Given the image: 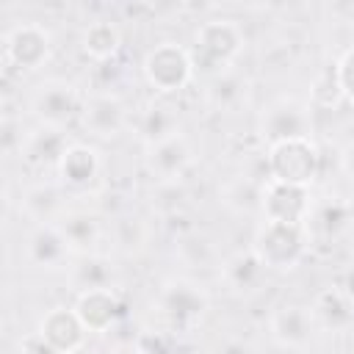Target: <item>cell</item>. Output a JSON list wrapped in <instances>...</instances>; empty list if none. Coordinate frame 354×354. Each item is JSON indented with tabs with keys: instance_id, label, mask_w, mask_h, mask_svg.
Masks as SVG:
<instances>
[{
	"instance_id": "cell-1",
	"label": "cell",
	"mask_w": 354,
	"mask_h": 354,
	"mask_svg": "<svg viewBox=\"0 0 354 354\" xmlns=\"http://www.w3.org/2000/svg\"><path fill=\"white\" fill-rule=\"evenodd\" d=\"M243 50V30L235 19H207L194 33L191 61L213 75L232 69V61Z\"/></svg>"
},
{
	"instance_id": "cell-2",
	"label": "cell",
	"mask_w": 354,
	"mask_h": 354,
	"mask_svg": "<svg viewBox=\"0 0 354 354\" xmlns=\"http://www.w3.org/2000/svg\"><path fill=\"white\" fill-rule=\"evenodd\" d=\"M307 249L304 227L290 221H266L254 235V254L266 268H293Z\"/></svg>"
},
{
	"instance_id": "cell-3",
	"label": "cell",
	"mask_w": 354,
	"mask_h": 354,
	"mask_svg": "<svg viewBox=\"0 0 354 354\" xmlns=\"http://www.w3.org/2000/svg\"><path fill=\"white\" fill-rule=\"evenodd\" d=\"M144 75H147L149 86H155L163 94L180 91L188 86V80L194 75L191 53L185 47H180L177 41H160L158 47H152L144 55Z\"/></svg>"
},
{
	"instance_id": "cell-4",
	"label": "cell",
	"mask_w": 354,
	"mask_h": 354,
	"mask_svg": "<svg viewBox=\"0 0 354 354\" xmlns=\"http://www.w3.org/2000/svg\"><path fill=\"white\" fill-rule=\"evenodd\" d=\"M268 169H271V180L307 188V183H313L315 169H318L315 147L307 138H293V141L271 144Z\"/></svg>"
},
{
	"instance_id": "cell-5",
	"label": "cell",
	"mask_w": 354,
	"mask_h": 354,
	"mask_svg": "<svg viewBox=\"0 0 354 354\" xmlns=\"http://www.w3.org/2000/svg\"><path fill=\"white\" fill-rule=\"evenodd\" d=\"M6 61L19 69H39L50 58V33L36 22L14 25L6 33Z\"/></svg>"
},
{
	"instance_id": "cell-6",
	"label": "cell",
	"mask_w": 354,
	"mask_h": 354,
	"mask_svg": "<svg viewBox=\"0 0 354 354\" xmlns=\"http://www.w3.org/2000/svg\"><path fill=\"white\" fill-rule=\"evenodd\" d=\"M260 130L271 144L307 138V130H310L307 108L296 100H277L266 108V113L260 119Z\"/></svg>"
},
{
	"instance_id": "cell-7",
	"label": "cell",
	"mask_w": 354,
	"mask_h": 354,
	"mask_svg": "<svg viewBox=\"0 0 354 354\" xmlns=\"http://www.w3.org/2000/svg\"><path fill=\"white\" fill-rule=\"evenodd\" d=\"M33 111L44 127H61L77 111V94L66 80H47L33 94Z\"/></svg>"
},
{
	"instance_id": "cell-8",
	"label": "cell",
	"mask_w": 354,
	"mask_h": 354,
	"mask_svg": "<svg viewBox=\"0 0 354 354\" xmlns=\"http://www.w3.org/2000/svg\"><path fill=\"white\" fill-rule=\"evenodd\" d=\"M263 213H266V221H290V224H301V218H304V213H307L304 188L271 180L268 188H263Z\"/></svg>"
},
{
	"instance_id": "cell-9",
	"label": "cell",
	"mask_w": 354,
	"mask_h": 354,
	"mask_svg": "<svg viewBox=\"0 0 354 354\" xmlns=\"http://www.w3.org/2000/svg\"><path fill=\"white\" fill-rule=\"evenodd\" d=\"M69 241L58 224H39L28 235V260L39 268H61L69 260Z\"/></svg>"
},
{
	"instance_id": "cell-10",
	"label": "cell",
	"mask_w": 354,
	"mask_h": 354,
	"mask_svg": "<svg viewBox=\"0 0 354 354\" xmlns=\"http://www.w3.org/2000/svg\"><path fill=\"white\" fill-rule=\"evenodd\" d=\"M39 332L44 335V340L58 351V354H69L75 348H80L83 343V335H86V326L83 321L77 318L75 310H66V307H53L41 324H39Z\"/></svg>"
},
{
	"instance_id": "cell-11",
	"label": "cell",
	"mask_w": 354,
	"mask_h": 354,
	"mask_svg": "<svg viewBox=\"0 0 354 354\" xmlns=\"http://www.w3.org/2000/svg\"><path fill=\"white\" fill-rule=\"evenodd\" d=\"M83 127L100 138H113L124 127V105L113 94H94L83 105Z\"/></svg>"
},
{
	"instance_id": "cell-12",
	"label": "cell",
	"mask_w": 354,
	"mask_h": 354,
	"mask_svg": "<svg viewBox=\"0 0 354 354\" xmlns=\"http://www.w3.org/2000/svg\"><path fill=\"white\" fill-rule=\"evenodd\" d=\"M191 160V149L185 144V138L180 133L158 141V144H149V171L158 177V180H177L185 166Z\"/></svg>"
},
{
	"instance_id": "cell-13",
	"label": "cell",
	"mask_w": 354,
	"mask_h": 354,
	"mask_svg": "<svg viewBox=\"0 0 354 354\" xmlns=\"http://www.w3.org/2000/svg\"><path fill=\"white\" fill-rule=\"evenodd\" d=\"M58 174L64 180V185H69L75 191L88 188L100 174L97 149L88 144H69V149L64 152V158L58 163Z\"/></svg>"
},
{
	"instance_id": "cell-14",
	"label": "cell",
	"mask_w": 354,
	"mask_h": 354,
	"mask_svg": "<svg viewBox=\"0 0 354 354\" xmlns=\"http://www.w3.org/2000/svg\"><path fill=\"white\" fill-rule=\"evenodd\" d=\"M313 310L301 307V304H282L274 318H271V332L274 337L288 346V348H299L310 340L313 335Z\"/></svg>"
},
{
	"instance_id": "cell-15",
	"label": "cell",
	"mask_w": 354,
	"mask_h": 354,
	"mask_svg": "<svg viewBox=\"0 0 354 354\" xmlns=\"http://www.w3.org/2000/svg\"><path fill=\"white\" fill-rule=\"evenodd\" d=\"M313 318L332 332H346L354 324V301L340 288H326L313 301Z\"/></svg>"
},
{
	"instance_id": "cell-16",
	"label": "cell",
	"mask_w": 354,
	"mask_h": 354,
	"mask_svg": "<svg viewBox=\"0 0 354 354\" xmlns=\"http://www.w3.org/2000/svg\"><path fill=\"white\" fill-rule=\"evenodd\" d=\"M205 304H207V299H205V293L194 282L177 279V282H169L160 290V307H163V313L171 315V318H177V321H191V318L202 315Z\"/></svg>"
},
{
	"instance_id": "cell-17",
	"label": "cell",
	"mask_w": 354,
	"mask_h": 354,
	"mask_svg": "<svg viewBox=\"0 0 354 354\" xmlns=\"http://www.w3.org/2000/svg\"><path fill=\"white\" fill-rule=\"evenodd\" d=\"M116 296L111 293V288H100V290H83L77 304H75V313L77 318L83 321L86 329H94V332H102L113 324L116 318Z\"/></svg>"
},
{
	"instance_id": "cell-18",
	"label": "cell",
	"mask_w": 354,
	"mask_h": 354,
	"mask_svg": "<svg viewBox=\"0 0 354 354\" xmlns=\"http://www.w3.org/2000/svg\"><path fill=\"white\" fill-rule=\"evenodd\" d=\"M80 44H83V53H86L91 61H100V64H102V61H111V58L119 53L122 36H119V30H116L113 22L97 19V22H91V25L83 30Z\"/></svg>"
},
{
	"instance_id": "cell-19",
	"label": "cell",
	"mask_w": 354,
	"mask_h": 354,
	"mask_svg": "<svg viewBox=\"0 0 354 354\" xmlns=\"http://www.w3.org/2000/svg\"><path fill=\"white\" fill-rule=\"evenodd\" d=\"M66 149H69V144H66V138L61 136L58 127H41L28 138L25 158L33 160V163H55L58 166Z\"/></svg>"
},
{
	"instance_id": "cell-20",
	"label": "cell",
	"mask_w": 354,
	"mask_h": 354,
	"mask_svg": "<svg viewBox=\"0 0 354 354\" xmlns=\"http://www.w3.org/2000/svg\"><path fill=\"white\" fill-rule=\"evenodd\" d=\"M180 116L174 113V108L169 102H152L144 113H141V136L147 138V144H158L169 136L177 133Z\"/></svg>"
},
{
	"instance_id": "cell-21",
	"label": "cell",
	"mask_w": 354,
	"mask_h": 354,
	"mask_svg": "<svg viewBox=\"0 0 354 354\" xmlns=\"http://www.w3.org/2000/svg\"><path fill=\"white\" fill-rule=\"evenodd\" d=\"M243 97H246V80L235 69H227V72L213 75L210 88H207V100H210L213 108L232 111Z\"/></svg>"
},
{
	"instance_id": "cell-22",
	"label": "cell",
	"mask_w": 354,
	"mask_h": 354,
	"mask_svg": "<svg viewBox=\"0 0 354 354\" xmlns=\"http://www.w3.org/2000/svg\"><path fill=\"white\" fill-rule=\"evenodd\" d=\"M263 271H266V266L260 263V257L254 252H246V254L241 252V254H235L224 263V279L235 290H252L260 282Z\"/></svg>"
},
{
	"instance_id": "cell-23",
	"label": "cell",
	"mask_w": 354,
	"mask_h": 354,
	"mask_svg": "<svg viewBox=\"0 0 354 354\" xmlns=\"http://www.w3.org/2000/svg\"><path fill=\"white\" fill-rule=\"evenodd\" d=\"M58 227L66 235V241H69L72 249H86L97 238V221L91 216H86V213H69Z\"/></svg>"
},
{
	"instance_id": "cell-24",
	"label": "cell",
	"mask_w": 354,
	"mask_h": 354,
	"mask_svg": "<svg viewBox=\"0 0 354 354\" xmlns=\"http://www.w3.org/2000/svg\"><path fill=\"white\" fill-rule=\"evenodd\" d=\"M108 279H111V268H108V263L100 260V257H91V260H86V263H80V266L75 268V285L80 288V293H83V290L111 288Z\"/></svg>"
},
{
	"instance_id": "cell-25",
	"label": "cell",
	"mask_w": 354,
	"mask_h": 354,
	"mask_svg": "<svg viewBox=\"0 0 354 354\" xmlns=\"http://www.w3.org/2000/svg\"><path fill=\"white\" fill-rule=\"evenodd\" d=\"M55 194L50 191V188H44V185H39V188H33V191H28V196H25V207L36 216V218H47L50 216V210L55 207Z\"/></svg>"
},
{
	"instance_id": "cell-26",
	"label": "cell",
	"mask_w": 354,
	"mask_h": 354,
	"mask_svg": "<svg viewBox=\"0 0 354 354\" xmlns=\"http://www.w3.org/2000/svg\"><path fill=\"white\" fill-rule=\"evenodd\" d=\"M335 75H337V86H340V91L354 102V47L343 55V61L337 64Z\"/></svg>"
},
{
	"instance_id": "cell-27",
	"label": "cell",
	"mask_w": 354,
	"mask_h": 354,
	"mask_svg": "<svg viewBox=\"0 0 354 354\" xmlns=\"http://www.w3.org/2000/svg\"><path fill=\"white\" fill-rule=\"evenodd\" d=\"M19 348H25V354H58V351L44 340V335H41V332L28 335V337H25V343H22Z\"/></svg>"
},
{
	"instance_id": "cell-28",
	"label": "cell",
	"mask_w": 354,
	"mask_h": 354,
	"mask_svg": "<svg viewBox=\"0 0 354 354\" xmlns=\"http://www.w3.org/2000/svg\"><path fill=\"white\" fill-rule=\"evenodd\" d=\"M337 288H340V290L354 301V263L340 274V285H337Z\"/></svg>"
},
{
	"instance_id": "cell-29",
	"label": "cell",
	"mask_w": 354,
	"mask_h": 354,
	"mask_svg": "<svg viewBox=\"0 0 354 354\" xmlns=\"http://www.w3.org/2000/svg\"><path fill=\"white\" fill-rule=\"evenodd\" d=\"M340 166H343V171H346L351 180H354V141H351V144L343 149V155H340Z\"/></svg>"
}]
</instances>
